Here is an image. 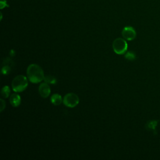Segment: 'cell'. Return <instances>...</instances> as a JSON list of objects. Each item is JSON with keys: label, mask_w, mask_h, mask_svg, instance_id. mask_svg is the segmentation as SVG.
I'll list each match as a JSON object with an SVG mask.
<instances>
[{"label": "cell", "mask_w": 160, "mask_h": 160, "mask_svg": "<svg viewBox=\"0 0 160 160\" xmlns=\"http://www.w3.org/2000/svg\"><path fill=\"white\" fill-rule=\"evenodd\" d=\"M28 80L32 83H39L44 78V74L42 68L36 64L28 66L26 71Z\"/></svg>", "instance_id": "1"}, {"label": "cell", "mask_w": 160, "mask_h": 160, "mask_svg": "<svg viewBox=\"0 0 160 160\" xmlns=\"http://www.w3.org/2000/svg\"><path fill=\"white\" fill-rule=\"evenodd\" d=\"M28 85V79L23 75L16 76L12 81L11 86L12 90L16 92H20L24 91Z\"/></svg>", "instance_id": "2"}, {"label": "cell", "mask_w": 160, "mask_h": 160, "mask_svg": "<svg viewBox=\"0 0 160 160\" xmlns=\"http://www.w3.org/2000/svg\"><path fill=\"white\" fill-rule=\"evenodd\" d=\"M112 49L118 54H124L128 49V43L125 39L118 38L112 42Z\"/></svg>", "instance_id": "3"}, {"label": "cell", "mask_w": 160, "mask_h": 160, "mask_svg": "<svg viewBox=\"0 0 160 160\" xmlns=\"http://www.w3.org/2000/svg\"><path fill=\"white\" fill-rule=\"evenodd\" d=\"M79 102V97L77 94L73 92H69L66 94L62 102L63 104L69 108H74L76 106Z\"/></svg>", "instance_id": "4"}, {"label": "cell", "mask_w": 160, "mask_h": 160, "mask_svg": "<svg viewBox=\"0 0 160 160\" xmlns=\"http://www.w3.org/2000/svg\"><path fill=\"white\" fill-rule=\"evenodd\" d=\"M122 36L128 41H132L136 37V32L132 26H126L122 30Z\"/></svg>", "instance_id": "5"}, {"label": "cell", "mask_w": 160, "mask_h": 160, "mask_svg": "<svg viewBox=\"0 0 160 160\" xmlns=\"http://www.w3.org/2000/svg\"><path fill=\"white\" fill-rule=\"evenodd\" d=\"M38 91L39 94L40 96L44 98H48L51 93V88L50 86H49L48 83L44 82L41 83L38 88Z\"/></svg>", "instance_id": "6"}, {"label": "cell", "mask_w": 160, "mask_h": 160, "mask_svg": "<svg viewBox=\"0 0 160 160\" xmlns=\"http://www.w3.org/2000/svg\"><path fill=\"white\" fill-rule=\"evenodd\" d=\"M21 96L16 93L12 94V95H11L9 98V102L13 107L19 106L21 104Z\"/></svg>", "instance_id": "7"}, {"label": "cell", "mask_w": 160, "mask_h": 160, "mask_svg": "<svg viewBox=\"0 0 160 160\" xmlns=\"http://www.w3.org/2000/svg\"><path fill=\"white\" fill-rule=\"evenodd\" d=\"M63 99L59 94H54L51 96V102L55 106H58L62 103Z\"/></svg>", "instance_id": "8"}, {"label": "cell", "mask_w": 160, "mask_h": 160, "mask_svg": "<svg viewBox=\"0 0 160 160\" xmlns=\"http://www.w3.org/2000/svg\"><path fill=\"white\" fill-rule=\"evenodd\" d=\"M158 121L156 120H152V121H149L147 122L146 127V129L148 130H151V131H155L156 130V128L158 125Z\"/></svg>", "instance_id": "9"}, {"label": "cell", "mask_w": 160, "mask_h": 160, "mask_svg": "<svg viewBox=\"0 0 160 160\" xmlns=\"http://www.w3.org/2000/svg\"><path fill=\"white\" fill-rule=\"evenodd\" d=\"M44 80V82H46L48 84H54L57 82L56 78L54 76H52L51 75L45 76Z\"/></svg>", "instance_id": "10"}, {"label": "cell", "mask_w": 160, "mask_h": 160, "mask_svg": "<svg viewBox=\"0 0 160 160\" xmlns=\"http://www.w3.org/2000/svg\"><path fill=\"white\" fill-rule=\"evenodd\" d=\"M1 96L2 98H7L9 97V93H10V89L9 87L8 86H4L2 89H1Z\"/></svg>", "instance_id": "11"}, {"label": "cell", "mask_w": 160, "mask_h": 160, "mask_svg": "<svg viewBox=\"0 0 160 160\" xmlns=\"http://www.w3.org/2000/svg\"><path fill=\"white\" fill-rule=\"evenodd\" d=\"M125 58L129 61H133L136 59V54L132 51H128L125 54Z\"/></svg>", "instance_id": "12"}, {"label": "cell", "mask_w": 160, "mask_h": 160, "mask_svg": "<svg viewBox=\"0 0 160 160\" xmlns=\"http://www.w3.org/2000/svg\"><path fill=\"white\" fill-rule=\"evenodd\" d=\"M11 71L10 68L8 66H4L2 67V69H1V72L3 74H8Z\"/></svg>", "instance_id": "13"}, {"label": "cell", "mask_w": 160, "mask_h": 160, "mask_svg": "<svg viewBox=\"0 0 160 160\" xmlns=\"http://www.w3.org/2000/svg\"><path fill=\"white\" fill-rule=\"evenodd\" d=\"M0 6H1V9H3L6 7L9 6V5L7 4L6 0H1L0 1Z\"/></svg>", "instance_id": "14"}, {"label": "cell", "mask_w": 160, "mask_h": 160, "mask_svg": "<svg viewBox=\"0 0 160 160\" xmlns=\"http://www.w3.org/2000/svg\"><path fill=\"white\" fill-rule=\"evenodd\" d=\"M0 100H1V110H0V111L2 112L6 107V102L2 99H1Z\"/></svg>", "instance_id": "15"}]
</instances>
